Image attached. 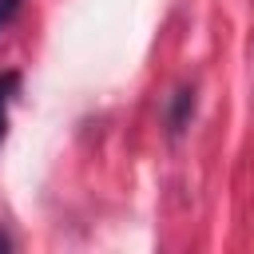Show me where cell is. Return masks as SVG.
Instances as JSON below:
<instances>
[{
	"instance_id": "6da1fadb",
	"label": "cell",
	"mask_w": 254,
	"mask_h": 254,
	"mask_svg": "<svg viewBox=\"0 0 254 254\" xmlns=\"http://www.w3.org/2000/svg\"><path fill=\"white\" fill-rule=\"evenodd\" d=\"M190 115H194V87H183V91L171 95V107H167V127H171V135L187 131Z\"/></svg>"
},
{
	"instance_id": "3957f363",
	"label": "cell",
	"mask_w": 254,
	"mask_h": 254,
	"mask_svg": "<svg viewBox=\"0 0 254 254\" xmlns=\"http://www.w3.org/2000/svg\"><path fill=\"white\" fill-rule=\"evenodd\" d=\"M20 4H24V0H0V32H4V28H8L12 20H16Z\"/></svg>"
},
{
	"instance_id": "277c9868",
	"label": "cell",
	"mask_w": 254,
	"mask_h": 254,
	"mask_svg": "<svg viewBox=\"0 0 254 254\" xmlns=\"http://www.w3.org/2000/svg\"><path fill=\"white\" fill-rule=\"evenodd\" d=\"M8 250H12V238H8V234H4V226H0V254H8Z\"/></svg>"
},
{
	"instance_id": "7a4b0ae2",
	"label": "cell",
	"mask_w": 254,
	"mask_h": 254,
	"mask_svg": "<svg viewBox=\"0 0 254 254\" xmlns=\"http://www.w3.org/2000/svg\"><path fill=\"white\" fill-rule=\"evenodd\" d=\"M20 95V71H0V143L8 135V111Z\"/></svg>"
}]
</instances>
